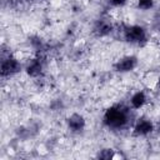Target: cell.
Returning <instances> with one entry per match:
<instances>
[{"instance_id":"cell-1","label":"cell","mask_w":160,"mask_h":160,"mask_svg":"<svg viewBox=\"0 0 160 160\" xmlns=\"http://www.w3.org/2000/svg\"><path fill=\"white\" fill-rule=\"evenodd\" d=\"M134 111L135 110H132L129 104H112L105 109L101 118V122L106 129L111 131H121L125 129H130L136 119Z\"/></svg>"},{"instance_id":"cell-9","label":"cell","mask_w":160,"mask_h":160,"mask_svg":"<svg viewBox=\"0 0 160 160\" xmlns=\"http://www.w3.org/2000/svg\"><path fill=\"white\" fill-rule=\"evenodd\" d=\"M148 102H149V95H148V92H146L145 90H142V89L135 90V91L129 96V100H128L129 106H130L132 110H135V111L144 109V108L148 105Z\"/></svg>"},{"instance_id":"cell-14","label":"cell","mask_w":160,"mask_h":160,"mask_svg":"<svg viewBox=\"0 0 160 160\" xmlns=\"http://www.w3.org/2000/svg\"><path fill=\"white\" fill-rule=\"evenodd\" d=\"M156 130L160 132V119L158 120V122H156Z\"/></svg>"},{"instance_id":"cell-2","label":"cell","mask_w":160,"mask_h":160,"mask_svg":"<svg viewBox=\"0 0 160 160\" xmlns=\"http://www.w3.org/2000/svg\"><path fill=\"white\" fill-rule=\"evenodd\" d=\"M121 39L134 46H144L149 42V30L141 24H122L120 29Z\"/></svg>"},{"instance_id":"cell-6","label":"cell","mask_w":160,"mask_h":160,"mask_svg":"<svg viewBox=\"0 0 160 160\" xmlns=\"http://www.w3.org/2000/svg\"><path fill=\"white\" fill-rule=\"evenodd\" d=\"M116 30V25L109 16H100L92 22L91 34L98 39H104L110 36Z\"/></svg>"},{"instance_id":"cell-4","label":"cell","mask_w":160,"mask_h":160,"mask_svg":"<svg viewBox=\"0 0 160 160\" xmlns=\"http://www.w3.org/2000/svg\"><path fill=\"white\" fill-rule=\"evenodd\" d=\"M46 55H39L34 54L31 58H29L24 64V72L28 78L38 80L42 79L46 69Z\"/></svg>"},{"instance_id":"cell-13","label":"cell","mask_w":160,"mask_h":160,"mask_svg":"<svg viewBox=\"0 0 160 160\" xmlns=\"http://www.w3.org/2000/svg\"><path fill=\"white\" fill-rule=\"evenodd\" d=\"M155 88H156V89H160V74H159L158 78L155 79Z\"/></svg>"},{"instance_id":"cell-12","label":"cell","mask_w":160,"mask_h":160,"mask_svg":"<svg viewBox=\"0 0 160 160\" xmlns=\"http://www.w3.org/2000/svg\"><path fill=\"white\" fill-rule=\"evenodd\" d=\"M106 2L110 8L120 9V8H124L128 4V0H106Z\"/></svg>"},{"instance_id":"cell-11","label":"cell","mask_w":160,"mask_h":160,"mask_svg":"<svg viewBox=\"0 0 160 160\" xmlns=\"http://www.w3.org/2000/svg\"><path fill=\"white\" fill-rule=\"evenodd\" d=\"M155 8V0H136V9L140 11H150Z\"/></svg>"},{"instance_id":"cell-8","label":"cell","mask_w":160,"mask_h":160,"mask_svg":"<svg viewBox=\"0 0 160 160\" xmlns=\"http://www.w3.org/2000/svg\"><path fill=\"white\" fill-rule=\"evenodd\" d=\"M86 125H88V120L85 115L81 112L74 111L65 118V126L70 132L80 134L86 129Z\"/></svg>"},{"instance_id":"cell-5","label":"cell","mask_w":160,"mask_h":160,"mask_svg":"<svg viewBox=\"0 0 160 160\" xmlns=\"http://www.w3.org/2000/svg\"><path fill=\"white\" fill-rule=\"evenodd\" d=\"M130 130L134 138H148L156 130V122H154L149 116L141 115L135 119Z\"/></svg>"},{"instance_id":"cell-3","label":"cell","mask_w":160,"mask_h":160,"mask_svg":"<svg viewBox=\"0 0 160 160\" xmlns=\"http://www.w3.org/2000/svg\"><path fill=\"white\" fill-rule=\"evenodd\" d=\"M21 71H24V64L22 61L14 55L12 52L1 56L0 60V76L2 80L11 79L16 75H19Z\"/></svg>"},{"instance_id":"cell-7","label":"cell","mask_w":160,"mask_h":160,"mask_svg":"<svg viewBox=\"0 0 160 160\" xmlns=\"http://www.w3.org/2000/svg\"><path fill=\"white\" fill-rule=\"evenodd\" d=\"M138 66H139V58L134 54L121 55L112 64V69L118 74H130Z\"/></svg>"},{"instance_id":"cell-10","label":"cell","mask_w":160,"mask_h":160,"mask_svg":"<svg viewBox=\"0 0 160 160\" xmlns=\"http://www.w3.org/2000/svg\"><path fill=\"white\" fill-rule=\"evenodd\" d=\"M96 158L101 159V160H110V159L116 158V152H115V150L112 148H102V149H100L98 151Z\"/></svg>"}]
</instances>
